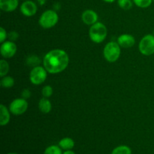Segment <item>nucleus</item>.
I'll list each match as a JSON object with an SVG mask.
<instances>
[{
    "instance_id": "f3484780",
    "label": "nucleus",
    "mask_w": 154,
    "mask_h": 154,
    "mask_svg": "<svg viewBox=\"0 0 154 154\" xmlns=\"http://www.w3.org/2000/svg\"><path fill=\"white\" fill-rule=\"evenodd\" d=\"M111 154H132V150L127 146L122 145L114 148Z\"/></svg>"
},
{
    "instance_id": "6ab92c4d",
    "label": "nucleus",
    "mask_w": 154,
    "mask_h": 154,
    "mask_svg": "<svg viewBox=\"0 0 154 154\" xmlns=\"http://www.w3.org/2000/svg\"><path fill=\"white\" fill-rule=\"evenodd\" d=\"M117 3L119 7L125 11H129L132 8V0H117Z\"/></svg>"
},
{
    "instance_id": "393cba45",
    "label": "nucleus",
    "mask_w": 154,
    "mask_h": 154,
    "mask_svg": "<svg viewBox=\"0 0 154 154\" xmlns=\"http://www.w3.org/2000/svg\"><path fill=\"white\" fill-rule=\"evenodd\" d=\"M18 37H19V34L15 31L11 32L8 35V38L10 39V41H11V42H14V41H16L17 39L18 38Z\"/></svg>"
},
{
    "instance_id": "2f4dec72",
    "label": "nucleus",
    "mask_w": 154,
    "mask_h": 154,
    "mask_svg": "<svg viewBox=\"0 0 154 154\" xmlns=\"http://www.w3.org/2000/svg\"><path fill=\"white\" fill-rule=\"evenodd\" d=\"M153 35H154V31H153Z\"/></svg>"
},
{
    "instance_id": "7c9ffc66",
    "label": "nucleus",
    "mask_w": 154,
    "mask_h": 154,
    "mask_svg": "<svg viewBox=\"0 0 154 154\" xmlns=\"http://www.w3.org/2000/svg\"><path fill=\"white\" fill-rule=\"evenodd\" d=\"M153 2H154V0H153Z\"/></svg>"
},
{
    "instance_id": "4be33fe9",
    "label": "nucleus",
    "mask_w": 154,
    "mask_h": 154,
    "mask_svg": "<svg viewBox=\"0 0 154 154\" xmlns=\"http://www.w3.org/2000/svg\"><path fill=\"white\" fill-rule=\"evenodd\" d=\"M40 62H41L40 59H39L38 57H36V56H30L29 57L27 58V60H26V63L29 66H34V67L38 66V65H39Z\"/></svg>"
},
{
    "instance_id": "1a4fd4ad",
    "label": "nucleus",
    "mask_w": 154,
    "mask_h": 154,
    "mask_svg": "<svg viewBox=\"0 0 154 154\" xmlns=\"http://www.w3.org/2000/svg\"><path fill=\"white\" fill-rule=\"evenodd\" d=\"M37 9L38 8L35 3L30 0L25 1L20 6L21 13L26 17L34 16L37 12Z\"/></svg>"
},
{
    "instance_id": "4468645a",
    "label": "nucleus",
    "mask_w": 154,
    "mask_h": 154,
    "mask_svg": "<svg viewBox=\"0 0 154 154\" xmlns=\"http://www.w3.org/2000/svg\"><path fill=\"white\" fill-rule=\"evenodd\" d=\"M38 108L43 114H48L52 109V105L48 98H42L38 102Z\"/></svg>"
},
{
    "instance_id": "39448f33",
    "label": "nucleus",
    "mask_w": 154,
    "mask_h": 154,
    "mask_svg": "<svg viewBox=\"0 0 154 154\" xmlns=\"http://www.w3.org/2000/svg\"><path fill=\"white\" fill-rule=\"evenodd\" d=\"M139 51L141 54L150 56L154 54V35H147L140 41Z\"/></svg>"
},
{
    "instance_id": "f03ea898",
    "label": "nucleus",
    "mask_w": 154,
    "mask_h": 154,
    "mask_svg": "<svg viewBox=\"0 0 154 154\" xmlns=\"http://www.w3.org/2000/svg\"><path fill=\"white\" fill-rule=\"evenodd\" d=\"M108 29L105 24L97 22L91 26L89 30V35L90 39L94 43H102L107 37Z\"/></svg>"
},
{
    "instance_id": "9b49d317",
    "label": "nucleus",
    "mask_w": 154,
    "mask_h": 154,
    "mask_svg": "<svg viewBox=\"0 0 154 154\" xmlns=\"http://www.w3.org/2000/svg\"><path fill=\"white\" fill-rule=\"evenodd\" d=\"M117 43L123 48H130L135 45V39L132 35L123 34L118 37Z\"/></svg>"
},
{
    "instance_id": "ddd939ff",
    "label": "nucleus",
    "mask_w": 154,
    "mask_h": 154,
    "mask_svg": "<svg viewBox=\"0 0 154 154\" xmlns=\"http://www.w3.org/2000/svg\"><path fill=\"white\" fill-rule=\"evenodd\" d=\"M10 121V113L4 105H0V125L4 126Z\"/></svg>"
},
{
    "instance_id": "9d476101",
    "label": "nucleus",
    "mask_w": 154,
    "mask_h": 154,
    "mask_svg": "<svg viewBox=\"0 0 154 154\" xmlns=\"http://www.w3.org/2000/svg\"><path fill=\"white\" fill-rule=\"evenodd\" d=\"M81 19L85 24L92 26L97 23L98 14L94 11L88 9L83 12L82 15H81Z\"/></svg>"
},
{
    "instance_id": "b1692460",
    "label": "nucleus",
    "mask_w": 154,
    "mask_h": 154,
    "mask_svg": "<svg viewBox=\"0 0 154 154\" xmlns=\"http://www.w3.org/2000/svg\"><path fill=\"white\" fill-rule=\"evenodd\" d=\"M7 38V32L3 27L0 28V42L3 43Z\"/></svg>"
},
{
    "instance_id": "cd10ccee",
    "label": "nucleus",
    "mask_w": 154,
    "mask_h": 154,
    "mask_svg": "<svg viewBox=\"0 0 154 154\" xmlns=\"http://www.w3.org/2000/svg\"><path fill=\"white\" fill-rule=\"evenodd\" d=\"M63 154H75V153H74L73 151H72V150H66V151L65 152V153Z\"/></svg>"
},
{
    "instance_id": "c756f323",
    "label": "nucleus",
    "mask_w": 154,
    "mask_h": 154,
    "mask_svg": "<svg viewBox=\"0 0 154 154\" xmlns=\"http://www.w3.org/2000/svg\"><path fill=\"white\" fill-rule=\"evenodd\" d=\"M8 154H17V153H8Z\"/></svg>"
},
{
    "instance_id": "c85d7f7f",
    "label": "nucleus",
    "mask_w": 154,
    "mask_h": 154,
    "mask_svg": "<svg viewBox=\"0 0 154 154\" xmlns=\"http://www.w3.org/2000/svg\"><path fill=\"white\" fill-rule=\"evenodd\" d=\"M104 2H108V3H112L114 2L115 0H103Z\"/></svg>"
},
{
    "instance_id": "dca6fc26",
    "label": "nucleus",
    "mask_w": 154,
    "mask_h": 154,
    "mask_svg": "<svg viewBox=\"0 0 154 154\" xmlns=\"http://www.w3.org/2000/svg\"><path fill=\"white\" fill-rule=\"evenodd\" d=\"M0 84L4 88H11L14 84V80L11 76H5L2 78Z\"/></svg>"
},
{
    "instance_id": "2eb2a0df",
    "label": "nucleus",
    "mask_w": 154,
    "mask_h": 154,
    "mask_svg": "<svg viewBox=\"0 0 154 154\" xmlns=\"http://www.w3.org/2000/svg\"><path fill=\"white\" fill-rule=\"evenodd\" d=\"M59 146L63 150H69L73 148L75 146V141L71 138H64L60 140L59 142Z\"/></svg>"
},
{
    "instance_id": "20e7f679",
    "label": "nucleus",
    "mask_w": 154,
    "mask_h": 154,
    "mask_svg": "<svg viewBox=\"0 0 154 154\" xmlns=\"http://www.w3.org/2000/svg\"><path fill=\"white\" fill-rule=\"evenodd\" d=\"M59 16L54 10H47L39 18V25L44 29H51L58 23Z\"/></svg>"
},
{
    "instance_id": "f257e3e1",
    "label": "nucleus",
    "mask_w": 154,
    "mask_h": 154,
    "mask_svg": "<svg viewBox=\"0 0 154 154\" xmlns=\"http://www.w3.org/2000/svg\"><path fill=\"white\" fill-rule=\"evenodd\" d=\"M69 57L63 50L55 49L49 51L43 60L44 67L48 73L58 74L67 68Z\"/></svg>"
},
{
    "instance_id": "6e6552de",
    "label": "nucleus",
    "mask_w": 154,
    "mask_h": 154,
    "mask_svg": "<svg viewBox=\"0 0 154 154\" xmlns=\"http://www.w3.org/2000/svg\"><path fill=\"white\" fill-rule=\"evenodd\" d=\"M17 50V48L14 42L11 41H7L2 44L1 48H0V53L4 58L8 59L11 58L15 55Z\"/></svg>"
},
{
    "instance_id": "f8f14e48",
    "label": "nucleus",
    "mask_w": 154,
    "mask_h": 154,
    "mask_svg": "<svg viewBox=\"0 0 154 154\" xmlns=\"http://www.w3.org/2000/svg\"><path fill=\"white\" fill-rule=\"evenodd\" d=\"M19 0H0V8L3 11L11 12L18 7Z\"/></svg>"
},
{
    "instance_id": "423d86ee",
    "label": "nucleus",
    "mask_w": 154,
    "mask_h": 154,
    "mask_svg": "<svg viewBox=\"0 0 154 154\" xmlns=\"http://www.w3.org/2000/svg\"><path fill=\"white\" fill-rule=\"evenodd\" d=\"M48 76V72L45 67L36 66L32 69L29 75L30 81L35 85H40L45 81Z\"/></svg>"
},
{
    "instance_id": "bb28decb",
    "label": "nucleus",
    "mask_w": 154,
    "mask_h": 154,
    "mask_svg": "<svg viewBox=\"0 0 154 154\" xmlns=\"http://www.w3.org/2000/svg\"><path fill=\"white\" fill-rule=\"evenodd\" d=\"M36 1H37V2L41 6H42V5H44L45 3H46L47 0H36Z\"/></svg>"
},
{
    "instance_id": "aec40b11",
    "label": "nucleus",
    "mask_w": 154,
    "mask_h": 154,
    "mask_svg": "<svg viewBox=\"0 0 154 154\" xmlns=\"http://www.w3.org/2000/svg\"><path fill=\"white\" fill-rule=\"evenodd\" d=\"M61 147L57 145H51L45 150L44 154H62Z\"/></svg>"
},
{
    "instance_id": "a211bd4d",
    "label": "nucleus",
    "mask_w": 154,
    "mask_h": 154,
    "mask_svg": "<svg viewBox=\"0 0 154 154\" xmlns=\"http://www.w3.org/2000/svg\"><path fill=\"white\" fill-rule=\"evenodd\" d=\"M9 71V65L5 60H0V76L2 78L5 76Z\"/></svg>"
},
{
    "instance_id": "0eeeda50",
    "label": "nucleus",
    "mask_w": 154,
    "mask_h": 154,
    "mask_svg": "<svg viewBox=\"0 0 154 154\" xmlns=\"http://www.w3.org/2000/svg\"><path fill=\"white\" fill-rule=\"evenodd\" d=\"M28 108V102L24 99H16L12 101L9 106L10 112L14 115H21L26 111Z\"/></svg>"
},
{
    "instance_id": "7ed1b4c3",
    "label": "nucleus",
    "mask_w": 154,
    "mask_h": 154,
    "mask_svg": "<svg viewBox=\"0 0 154 154\" xmlns=\"http://www.w3.org/2000/svg\"><path fill=\"white\" fill-rule=\"evenodd\" d=\"M120 46L117 42H108L104 48L103 54L105 59L109 63H114L120 58Z\"/></svg>"
},
{
    "instance_id": "412c9836",
    "label": "nucleus",
    "mask_w": 154,
    "mask_h": 154,
    "mask_svg": "<svg viewBox=\"0 0 154 154\" xmlns=\"http://www.w3.org/2000/svg\"><path fill=\"white\" fill-rule=\"evenodd\" d=\"M132 1L138 7L141 8H146L150 6L153 0H132Z\"/></svg>"
},
{
    "instance_id": "5701e85b",
    "label": "nucleus",
    "mask_w": 154,
    "mask_h": 154,
    "mask_svg": "<svg viewBox=\"0 0 154 154\" xmlns=\"http://www.w3.org/2000/svg\"><path fill=\"white\" fill-rule=\"evenodd\" d=\"M53 93H54L53 88L51 87V86H48V85L44 87L42 90V96H43L45 98L51 97V96L53 95Z\"/></svg>"
},
{
    "instance_id": "a878e982",
    "label": "nucleus",
    "mask_w": 154,
    "mask_h": 154,
    "mask_svg": "<svg viewBox=\"0 0 154 154\" xmlns=\"http://www.w3.org/2000/svg\"><path fill=\"white\" fill-rule=\"evenodd\" d=\"M21 96L22 98L24 99H27L31 96V92L28 90V89H26V90H23L22 93H21Z\"/></svg>"
}]
</instances>
